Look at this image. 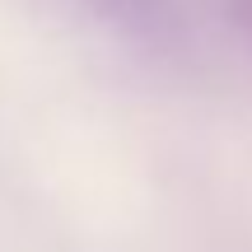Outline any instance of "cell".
I'll return each mask as SVG.
<instances>
[{"instance_id":"obj_1","label":"cell","mask_w":252,"mask_h":252,"mask_svg":"<svg viewBox=\"0 0 252 252\" xmlns=\"http://www.w3.org/2000/svg\"><path fill=\"white\" fill-rule=\"evenodd\" d=\"M103 24L145 47H168L182 37V14L173 0H84Z\"/></svg>"},{"instance_id":"obj_2","label":"cell","mask_w":252,"mask_h":252,"mask_svg":"<svg viewBox=\"0 0 252 252\" xmlns=\"http://www.w3.org/2000/svg\"><path fill=\"white\" fill-rule=\"evenodd\" d=\"M224 9H229V19H234V28L252 42V0H224Z\"/></svg>"}]
</instances>
